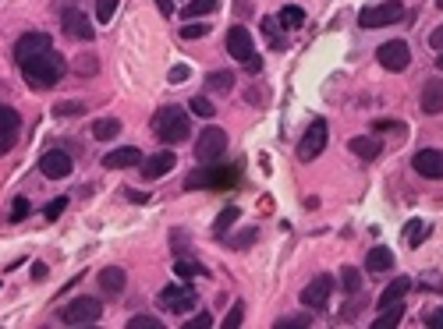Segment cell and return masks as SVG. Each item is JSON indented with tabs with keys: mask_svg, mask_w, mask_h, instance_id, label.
Listing matches in <instances>:
<instances>
[{
	"mask_svg": "<svg viewBox=\"0 0 443 329\" xmlns=\"http://www.w3.org/2000/svg\"><path fill=\"white\" fill-rule=\"evenodd\" d=\"M256 237H259V230H256V227H249V230H242V234H235V237H231V248H249Z\"/></svg>",
	"mask_w": 443,
	"mask_h": 329,
	"instance_id": "obj_40",
	"label": "cell"
},
{
	"mask_svg": "<svg viewBox=\"0 0 443 329\" xmlns=\"http://www.w3.org/2000/svg\"><path fill=\"white\" fill-rule=\"evenodd\" d=\"M68 202H71V198H54V202L47 205V220H57V216L68 209Z\"/></svg>",
	"mask_w": 443,
	"mask_h": 329,
	"instance_id": "obj_44",
	"label": "cell"
},
{
	"mask_svg": "<svg viewBox=\"0 0 443 329\" xmlns=\"http://www.w3.org/2000/svg\"><path fill=\"white\" fill-rule=\"evenodd\" d=\"M376 61L386 68V71H404L408 64H411V50H408V43H401V40H390V43H383L379 50H376Z\"/></svg>",
	"mask_w": 443,
	"mask_h": 329,
	"instance_id": "obj_8",
	"label": "cell"
},
{
	"mask_svg": "<svg viewBox=\"0 0 443 329\" xmlns=\"http://www.w3.org/2000/svg\"><path fill=\"white\" fill-rule=\"evenodd\" d=\"M209 325H213V318H209L206 311H199L195 318H188V322H184V329H209Z\"/></svg>",
	"mask_w": 443,
	"mask_h": 329,
	"instance_id": "obj_45",
	"label": "cell"
},
{
	"mask_svg": "<svg viewBox=\"0 0 443 329\" xmlns=\"http://www.w3.org/2000/svg\"><path fill=\"white\" fill-rule=\"evenodd\" d=\"M40 170H43V177H50V181L71 177V156H68V152H61V149H50V152H43Z\"/></svg>",
	"mask_w": 443,
	"mask_h": 329,
	"instance_id": "obj_15",
	"label": "cell"
},
{
	"mask_svg": "<svg viewBox=\"0 0 443 329\" xmlns=\"http://www.w3.org/2000/svg\"><path fill=\"white\" fill-rule=\"evenodd\" d=\"M18 131H22V117H18V110H11V107L0 103V156H8V152L15 149Z\"/></svg>",
	"mask_w": 443,
	"mask_h": 329,
	"instance_id": "obj_9",
	"label": "cell"
},
{
	"mask_svg": "<svg viewBox=\"0 0 443 329\" xmlns=\"http://www.w3.org/2000/svg\"><path fill=\"white\" fill-rule=\"evenodd\" d=\"M128 329H163V322L153 315H135V318H128Z\"/></svg>",
	"mask_w": 443,
	"mask_h": 329,
	"instance_id": "obj_36",
	"label": "cell"
},
{
	"mask_svg": "<svg viewBox=\"0 0 443 329\" xmlns=\"http://www.w3.org/2000/svg\"><path fill=\"white\" fill-rule=\"evenodd\" d=\"M61 25H64V32L71 36V40H93L96 32H93V22L85 18V11H78V8H64L61 11Z\"/></svg>",
	"mask_w": 443,
	"mask_h": 329,
	"instance_id": "obj_14",
	"label": "cell"
},
{
	"mask_svg": "<svg viewBox=\"0 0 443 329\" xmlns=\"http://www.w3.org/2000/svg\"><path fill=\"white\" fill-rule=\"evenodd\" d=\"M411 167H415V174H422L429 181H443V152L439 149H418L411 156Z\"/></svg>",
	"mask_w": 443,
	"mask_h": 329,
	"instance_id": "obj_12",
	"label": "cell"
},
{
	"mask_svg": "<svg viewBox=\"0 0 443 329\" xmlns=\"http://www.w3.org/2000/svg\"><path fill=\"white\" fill-rule=\"evenodd\" d=\"M228 156V131L224 128H202L195 142V160L199 163H216Z\"/></svg>",
	"mask_w": 443,
	"mask_h": 329,
	"instance_id": "obj_4",
	"label": "cell"
},
{
	"mask_svg": "<svg viewBox=\"0 0 443 329\" xmlns=\"http://www.w3.org/2000/svg\"><path fill=\"white\" fill-rule=\"evenodd\" d=\"M383 315L379 318H372V329H390V325H397L401 318H404V308H401V301H394V304H386V308H379Z\"/></svg>",
	"mask_w": 443,
	"mask_h": 329,
	"instance_id": "obj_25",
	"label": "cell"
},
{
	"mask_svg": "<svg viewBox=\"0 0 443 329\" xmlns=\"http://www.w3.org/2000/svg\"><path fill=\"white\" fill-rule=\"evenodd\" d=\"M174 273H177L181 280H188V276H195V273H206V269H202L199 262H191V258H177V262H174Z\"/></svg>",
	"mask_w": 443,
	"mask_h": 329,
	"instance_id": "obj_34",
	"label": "cell"
},
{
	"mask_svg": "<svg viewBox=\"0 0 443 329\" xmlns=\"http://www.w3.org/2000/svg\"><path fill=\"white\" fill-rule=\"evenodd\" d=\"M242 322H245V304H242V301H235V304H231V311H228V318H224V325H228V329H238Z\"/></svg>",
	"mask_w": 443,
	"mask_h": 329,
	"instance_id": "obj_35",
	"label": "cell"
},
{
	"mask_svg": "<svg viewBox=\"0 0 443 329\" xmlns=\"http://www.w3.org/2000/svg\"><path fill=\"white\" fill-rule=\"evenodd\" d=\"M277 22H280L284 29H298V25L305 22V11H302V8H295V4H288V8H280Z\"/></svg>",
	"mask_w": 443,
	"mask_h": 329,
	"instance_id": "obj_29",
	"label": "cell"
},
{
	"mask_svg": "<svg viewBox=\"0 0 443 329\" xmlns=\"http://www.w3.org/2000/svg\"><path fill=\"white\" fill-rule=\"evenodd\" d=\"M124 195H128L131 202H138V205H142V202H149V195H138V191H124Z\"/></svg>",
	"mask_w": 443,
	"mask_h": 329,
	"instance_id": "obj_52",
	"label": "cell"
},
{
	"mask_svg": "<svg viewBox=\"0 0 443 329\" xmlns=\"http://www.w3.org/2000/svg\"><path fill=\"white\" fill-rule=\"evenodd\" d=\"M100 315H103V304L96 297H78L61 311L64 325H93V322H100Z\"/></svg>",
	"mask_w": 443,
	"mask_h": 329,
	"instance_id": "obj_6",
	"label": "cell"
},
{
	"mask_svg": "<svg viewBox=\"0 0 443 329\" xmlns=\"http://www.w3.org/2000/svg\"><path fill=\"white\" fill-rule=\"evenodd\" d=\"M71 68H75L78 75H96V71H100V57H96V54H78Z\"/></svg>",
	"mask_w": 443,
	"mask_h": 329,
	"instance_id": "obj_31",
	"label": "cell"
},
{
	"mask_svg": "<svg viewBox=\"0 0 443 329\" xmlns=\"http://www.w3.org/2000/svg\"><path fill=\"white\" fill-rule=\"evenodd\" d=\"M142 177L146 181H160L163 174H170L174 167H177V156L170 152V149H160V152H153V156H142Z\"/></svg>",
	"mask_w": 443,
	"mask_h": 329,
	"instance_id": "obj_11",
	"label": "cell"
},
{
	"mask_svg": "<svg viewBox=\"0 0 443 329\" xmlns=\"http://www.w3.org/2000/svg\"><path fill=\"white\" fill-rule=\"evenodd\" d=\"M273 325H277V329H305V325H312V315H284V318H277Z\"/></svg>",
	"mask_w": 443,
	"mask_h": 329,
	"instance_id": "obj_32",
	"label": "cell"
},
{
	"mask_svg": "<svg viewBox=\"0 0 443 329\" xmlns=\"http://www.w3.org/2000/svg\"><path fill=\"white\" fill-rule=\"evenodd\" d=\"M351 152H355L358 160H376V156H379V138L358 135V138H351Z\"/></svg>",
	"mask_w": 443,
	"mask_h": 329,
	"instance_id": "obj_24",
	"label": "cell"
},
{
	"mask_svg": "<svg viewBox=\"0 0 443 329\" xmlns=\"http://www.w3.org/2000/svg\"><path fill=\"white\" fill-rule=\"evenodd\" d=\"M170 241H174V248H181V251L188 248V234H181V230H174V234H170Z\"/></svg>",
	"mask_w": 443,
	"mask_h": 329,
	"instance_id": "obj_49",
	"label": "cell"
},
{
	"mask_svg": "<svg viewBox=\"0 0 443 329\" xmlns=\"http://www.w3.org/2000/svg\"><path fill=\"white\" fill-rule=\"evenodd\" d=\"M156 8H160V15H163V18H174V11H177V8L170 4V0H156Z\"/></svg>",
	"mask_w": 443,
	"mask_h": 329,
	"instance_id": "obj_48",
	"label": "cell"
},
{
	"mask_svg": "<svg viewBox=\"0 0 443 329\" xmlns=\"http://www.w3.org/2000/svg\"><path fill=\"white\" fill-rule=\"evenodd\" d=\"M418 107H422L425 114H439V110H443V78H429V82L422 85Z\"/></svg>",
	"mask_w": 443,
	"mask_h": 329,
	"instance_id": "obj_19",
	"label": "cell"
},
{
	"mask_svg": "<svg viewBox=\"0 0 443 329\" xmlns=\"http://www.w3.org/2000/svg\"><path fill=\"white\" fill-rule=\"evenodd\" d=\"M238 184V167H220V160L213 167H195V174L184 177V188L195 191V188H231Z\"/></svg>",
	"mask_w": 443,
	"mask_h": 329,
	"instance_id": "obj_3",
	"label": "cell"
},
{
	"mask_svg": "<svg viewBox=\"0 0 443 329\" xmlns=\"http://www.w3.org/2000/svg\"><path fill=\"white\" fill-rule=\"evenodd\" d=\"M397 18H404V4L397 0H386V4H372L358 15V25L362 29H383V25H394Z\"/></svg>",
	"mask_w": 443,
	"mask_h": 329,
	"instance_id": "obj_5",
	"label": "cell"
},
{
	"mask_svg": "<svg viewBox=\"0 0 443 329\" xmlns=\"http://www.w3.org/2000/svg\"><path fill=\"white\" fill-rule=\"evenodd\" d=\"M124 283H128L124 269H117V265L100 269V290H103L107 297H121V294H124Z\"/></svg>",
	"mask_w": 443,
	"mask_h": 329,
	"instance_id": "obj_20",
	"label": "cell"
},
{
	"mask_svg": "<svg viewBox=\"0 0 443 329\" xmlns=\"http://www.w3.org/2000/svg\"><path fill=\"white\" fill-rule=\"evenodd\" d=\"M429 47H432V50H443V25H439V29L429 36Z\"/></svg>",
	"mask_w": 443,
	"mask_h": 329,
	"instance_id": "obj_50",
	"label": "cell"
},
{
	"mask_svg": "<svg viewBox=\"0 0 443 329\" xmlns=\"http://www.w3.org/2000/svg\"><path fill=\"white\" fill-rule=\"evenodd\" d=\"M191 71H188V64H177V68H170V82H184Z\"/></svg>",
	"mask_w": 443,
	"mask_h": 329,
	"instance_id": "obj_47",
	"label": "cell"
},
{
	"mask_svg": "<svg viewBox=\"0 0 443 329\" xmlns=\"http://www.w3.org/2000/svg\"><path fill=\"white\" fill-rule=\"evenodd\" d=\"M330 294H333V280L330 276H316L305 290H302V304L305 308H326V301H330Z\"/></svg>",
	"mask_w": 443,
	"mask_h": 329,
	"instance_id": "obj_16",
	"label": "cell"
},
{
	"mask_svg": "<svg viewBox=\"0 0 443 329\" xmlns=\"http://www.w3.org/2000/svg\"><path fill=\"white\" fill-rule=\"evenodd\" d=\"M323 149H326V121H323V117H316V121L309 124V131L302 135L298 160H302V163H312V160H316Z\"/></svg>",
	"mask_w": 443,
	"mask_h": 329,
	"instance_id": "obj_7",
	"label": "cell"
},
{
	"mask_svg": "<svg viewBox=\"0 0 443 329\" xmlns=\"http://www.w3.org/2000/svg\"><path fill=\"white\" fill-rule=\"evenodd\" d=\"M422 325H425V329H443V308H439V311H432V315H425V318H422Z\"/></svg>",
	"mask_w": 443,
	"mask_h": 329,
	"instance_id": "obj_46",
	"label": "cell"
},
{
	"mask_svg": "<svg viewBox=\"0 0 443 329\" xmlns=\"http://www.w3.org/2000/svg\"><path fill=\"white\" fill-rule=\"evenodd\" d=\"M117 135H121V121H117V117H100V121H93V138L114 142Z\"/></svg>",
	"mask_w": 443,
	"mask_h": 329,
	"instance_id": "obj_23",
	"label": "cell"
},
{
	"mask_svg": "<svg viewBox=\"0 0 443 329\" xmlns=\"http://www.w3.org/2000/svg\"><path fill=\"white\" fill-rule=\"evenodd\" d=\"M228 54H231L235 61H242V64L256 61V43H252V32H249V29H242V25H235V29L228 32Z\"/></svg>",
	"mask_w": 443,
	"mask_h": 329,
	"instance_id": "obj_10",
	"label": "cell"
},
{
	"mask_svg": "<svg viewBox=\"0 0 443 329\" xmlns=\"http://www.w3.org/2000/svg\"><path fill=\"white\" fill-rule=\"evenodd\" d=\"M425 234H429V227H425L422 220H408V227H404V241H408V248H418V244L425 241Z\"/></svg>",
	"mask_w": 443,
	"mask_h": 329,
	"instance_id": "obj_27",
	"label": "cell"
},
{
	"mask_svg": "<svg viewBox=\"0 0 443 329\" xmlns=\"http://www.w3.org/2000/svg\"><path fill=\"white\" fill-rule=\"evenodd\" d=\"M408 290H411V280H408V276H397L394 283H386V287H383V294H379V308H386V304L401 301Z\"/></svg>",
	"mask_w": 443,
	"mask_h": 329,
	"instance_id": "obj_22",
	"label": "cell"
},
{
	"mask_svg": "<svg viewBox=\"0 0 443 329\" xmlns=\"http://www.w3.org/2000/svg\"><path fill=\"white\" fill-rule=\"evenodd\" d=\"M341 283H344V294H358V287H362V276H358V269H341Z\"/></svg>",
	"mask_w": 443,
	"mask_h": 329,
	"instance_id": "obj_33",
	"label": "cell"
},
{
	"mask_svg": "<svg viewBox=\"0 0 443 329\" xmlns=\"http://www.w3.org/2000/svg\"><path fill=\"white\" fill-rule=\"evenodd\" d=\"M117 4H121V0H96V18H100V22H110L114 11H117Z\"/></svg>",
	"mask_w": 443,
	"mask_h": 329,
	"instance_id": "obj_37",
	"label": "cell"
},
{
	"mask_svg": "<svg viewBox=\"0 0 443 329\" xmlns=\"http://www.w3.org/2000/svg\"><path fill=\"white\" fill-rule=\"evenodd\" d=\"M29 216V198H15V205H11V223H22Z\"/></svg>",
	"mask_w": 443,
	"mask_h": 329,
	"instance_id": "obj_43",
	"label": "cell"
},
{
	"mask_svg": "<svg viewBox=\"0 0 443 329\" xmlns=\"http://www.w3.org/2000/svg\"><path fill=\"white\" fill-rule=\"evenodd\" d=\"M138 163H142V149H135V145H121V149L103 156L107 170H124V167H138Z\"/></svg>",
	"mask_w": 443,
	"mask_h": 329,
	"instance_id": "obj_18",
	"label": "cell"
},
{
	"mask_svg": "<svg viewBox=\"0 0 443 329\" xmlns=\"http://www.w3.org/2000/svg\"><path fill=\"white\" fill-rule=\"evenodd\" d=\"M390 128H397V121H386V117L376 121V131H390Z\"/></svg>",
	"mask_w": 443,
	"mask_h": 329,
	"instance_id": "obj_51",
	"label": "cell"
},
{
	"mask_svg": "<svg viewBox=\"0 0 443 329\" xmlns=\"http://www.w3.org/2000/svg\"><path fill=\"white\" fill-rule=\"evenodd\" d=\"M75 114H85V103H57L54 107V117H75Z\"/></svg>",
	"mask_w": 443,
	"mask_h": 329,
	"instance_id": "obj_39",
	"label": "cell"
},
{
	"mask_svg": "<svg viewBox=\"0 0 443 329\" xmlns=\"http://www.w3.org/2000/svg\"><path fill=\"white\" fill-rule=\"evenodd\" d=\"M436 68H439V71H443V54H439V61H436Z\"/></svg>",
	"mask_w": 443,
	"mask_h": 329,
	"instance_id": "obj_53",
	"label": "cell"
},
{
	"mask_svg": "<svg viewBox=\"0 0 443 329\" xmlns=\"http://www.w3.org/2000/svg\"><path fill=\"white\" fill-rule=\"evenodd\" d=\"M64 71H68V64H64V57L54 54V50L22 61V75H25V82L36 85V89H50V85H57V82L64 78Z\"/></svg>",
	"mask_w": 443,
	"mask_h": 329,
	"instance_id": "obj_1",
	"label": "cell"
},
{
	"mask_svg": "<svg viewBox=\"0 0 443 329\" xmlns=\"http://www.w3.org/2000/svg\"><path fill=\"white\" fill-rule=\"evenodd\" d=\"M206 89L228 96V92L235 89V75H231V71H209V75H206Z\"/></svg>",
	"mask_w": 443,
	"mask_h": 329,
	"instance_id": "obj_26",
	"label": "cell"
},
{
	"mask_svg": "<svg viewBox=\"0 0 443 329\" xmlns=\"http://www.w3.org/2000/svg\"><path fill=\"white\" fill-rule=\"evenodd\" d=\"M153 131H156L160 142L174 145V142H184V138L191 135V121H188V114H184L181 107H163V110H156V117H153Z\"/></svg>",
	"mask_w": 443,
	"mask_h": 329,
	"instance_id": "obj_2",
	"label": "cell"
},
{
	"mask_svg": "<svg viewBox=\"0 0 443 329\" xmlns=\"http://www.w3.org/2000/svg\"><path fill=\"white\" fill-rule=\"evenodd\" d=\"M436 8H443V0H436Z\"/></svg>",
	"mask_w": 443,
	"mask_h": 329,
	"instance_id": "obj_54",
	"label": "cell"
},
{
	"mask_svg": "<svg viewBox=\"0 0 443 329\" xmlns=\"http://www.w3.org/2000/svg\"><path fill=\"white\" fill-rule=\"evenodd\" d=\"M188 110H191L195 117H213V103H209L206 96H195V100L188 103Z\"/></svg>",
	"mask_w": 443,
	"mask_h": 329,
	"instance_id": "obj_38",
	"label": "cell"
},
{
	"mask_svg": "<svg viewBox=\"0 0 443 329\" xmlns=\"http://www.w3.org/2000/svg\"><path fill=\"white\" fill-rule=\"evenodd\" d=\"M277 29H280V22H277V18H263V32L270 36V43H273V47H280V32H277Z\"/></svg>",
	"mask_w": 443,
	"mask_h": 329,
	"instance_id": "obj_42",
	"label": "cell"
},
{
	"mask_svg": "<svg viewBox=\"0 0 443 329\" xmlns=\"http://www.w3.org/2000/svg\"><path fill=\"white\" fill-rule=\"evenodd\" d=\"M216 4H220V0H191V4H184V18L191 22V18H199V15H213Z\"/></svg>",
	"mask_w": 443,
	"mask_h": 329,
	"instance_id": "obj_30",
	"label": "cell"
},
{
	"mask_svg": "<svg viewBox=\"0 0 443 329\" xmlns=\"http://www.w3.org/2000/svg\"><path fill=\"white\" fill-rule=\"evenodd\" d=\"M47 50H54V40H50L47 32H25V36L15 43V57H18V64L29 61V57H40V54H47Z\"/></svg>",
	"mask_w": 443,
	"mask_h": 329,
	"instance_id": "obj_13",
	"label": "cell"
},
{
	"mask_svg": "<svg viewBox=\"0 0 443 329\" xmlns=\"http://www.w3.org/2000/svg\"><path fill=\"white\" fill-rule=\"evenodd\" d=\"M238 213H242L238 205H228V209H220V216H216V223H213V234H216V237H224V234H228V227H231V223L238 220Z\"/></svg>",
	"mask_w": 443,
	"mask_h": 329,
	"instance_id": "obj_28",
	"label": "cell"
},
{
	"mask_svg": "<svg viewBox=\"0 0 443 329\" xmlns=\"http://www.w3.org/2000/svg\"><path fill=\"white\" fill-rule=\"evenodd\" d=\"M365 265H369V273H390L394 269V251L390 248H372L365 255Z\"/></svg>",
	"mask_w": 443,
	"mask_h": 329,
	"instance_id": "obj_21",
	"label": "cell"
},
{
	"mask_svg": "<svg viewBox=\"0 0 443 329\" xmlns=\"http://www.w3.org/2000/svg\"><path fill=\"white\" fill-rule=\"evenodd\" d=\"M181 36H184V40H202V36H209V25H202V22H199V25L188 22V25L181 29Z\"/></svg>",
	"mask_w": 443,
	"mask_h": 329,
	"instance_id": "obj_41",
	"label": "cell"
},
{
	"mask_svg": "<svg viewBox=\"0 0 443 329\" xmlns=\"http://www.w3.org/2000/svg\"><path fill=\"white\" fill-rule=\"evenodd\" d=\"M160 304L170 308V311H177V315H184V311L195 308V290L191 287H167L160 294Z\"/></svg>",
	"mask_w": 443,
	"mask_h": 329,
	"instance_id": "obj_17",
	"label": "cell"
}]
</instances>
